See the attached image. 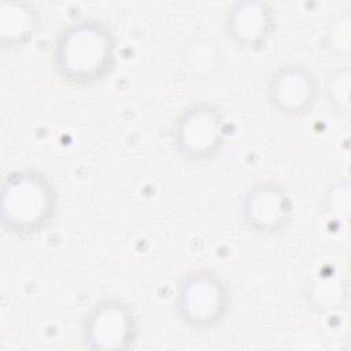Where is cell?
Segmentation results:
<instances>
[{"mask_svg": "<svg viewBox=\"0 0 351 351\" xmlns=\"http://www.w3.org/2000/svg\"><path fill=\"white\" fill-rule=\"evenodd\" d=\"M318 88L319 84L310 67L300 62H285L269 78L267 100L278 114L298 118L313 110Z\"/></svg>", "mask_w": 351, "mask_h": 351, "instance_id": "obj_7", "label": "cell"}, {"mask_svg": "<svg viewBox=\"0 0 351 351\" xmlns=\"http://www.w3.org/2000/svg\"><path fill=\"white\" fill-rule=\"evenodd\" d=\"M229 41L245 51L266 45L276 30V10L267 1L241 0L229 4L223 18Z\"/></svg>", "mask_w": 351, "mask_h": 351, "instance_id": "obj_8", "label": "cell"}, {"mask_svg": "<svg viewBox=\"0 0 351 351\" xmlns=\"http://www.w3.org/2000/svg\"><path fill=\"white\" fill-rule=\"evenodd\" d=\"M177 154L189 162H206L217 156L226 141V122L222 112L207 101L184 107L177 115L173 132Z\"/></svg>", "mask_w": 351, "mask_h": 351, "instance_id": "obj_4", "label": "cell"}, {"mask_svg": "<svg viewBox=\"0 0 351 351\" xmlns=\"http://www.w3.org/2000/svg\"><path fill=\"white\" fill-rule=\"evenodd\" d=\"M40 27V16L30 3L0 5V43L4 48L27 44Z\"/></svg>", "mask_w": 351, "mask_h": 351, "instance_id": "obj_9", "label": "cell"}, {"mask_svg": "<svg viewBox=\"0 0 351 351\" xmlns=\"http://www.w3.org/2000/svg\"><path fill=\"white\" fill-rule=\"evenodd\" d=\"M245 226L261 236H276L291 223L293 203L288 191L274 181H259L247 188L240 202Z\"/></svg>", "mask_w": 351, "mask_h": 351, "instance_id": "obj_6", "label": "cell"}, {"mask_svg": "<svg viewBox=\"0 0 351 351\" xmlns=\"http://www.w3.org/2000/svg\"><path fill=\"white\" fill-rule=\"evenodd\" d=\"M115 48V36L103 21L96 18L73 21L55 40L53 70L71 86L95 85L112 70Z\"/></svg>", "mask_w": 351, "mask_h": 351, "instance_id": "obj_1", "label": "cell"}, {"mask_svg": "<svg viewBox=\"0 0 351 351\" xmlns=\"http://www.w3.org/2000/svg\"><path fill=\"white\" fill-rule=\"evenodd\" d=\"M1 226L21 237L44 230L58 211V193L51 180L33 169L10 171L1 182Z\"/></svg>", "mask_w": 351, "mask_h": 351, "instance_id": "obj_2", "label": "cell"}, {"mask_svg": "<svg viewBox=\"0 0 351 351\" xmlns=\"http://www.w3.org/2000/svg\"><path fill=\"white\" fill-rule=\"evenodd\" d=\"M232 295L223 277L211 269L186 271L177 287L176 308L181 322L197 332L219 325L230 307Z\"/></svg>", "mask_w": 351, "mask_h": 351, "instance_id": "obj_3", "label": "cell"}, {"mask_svg": "<svg viewBox=\"0 0 351 351\" xmlns=\"http://www.w3.org/2000/svg\"><path fill=\"white\" fill-rule=\"evenodd\" d=\"M350 73L346 67L344 70L336 71L330 81H328V100H330L332 106L337 111L348 112L350 107Z\"/></svg>", "mask_w": 351, "mask_h": 351, "instance_id": "obj_10", "label": "cell"}, {"mask_svg": "<svg viewBox=\"0 0 351 351\" xmlns=\"http://www.w3.org/2000/svg\"><path fill=\"white\" fill-rule=\"evenodd\" d=\"M138 322L133 308L121 299L95 303L82 319L84 347L93 351H126L136 343Z\"/></svg>", "mask_w": 351, "mask_h": 351, "instance_id": "obj_5", "label": "cell"}]
</instances>
